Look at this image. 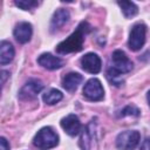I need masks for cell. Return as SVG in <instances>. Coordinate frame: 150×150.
<instances>
[{
  "label": "cell",
  "mask_w": 150,
  "mask_h": 150,
  "mask_svg": "<svg viewBox=\"0 0 150 150\" xmlns=\"http://www.w3.org/2000/svg\"><path fill=\"white\" fill-rule=\"evenodd\" d=\"M91 27L87 21H82L75 32H73L66 40L61 41L55 50L59 54H69V53H77L82 50L83 48V42H84V36L90 32Z\"/></svg>",
  "instance_id": "cell-1"
},
{
  "label": "cell",
  "mask_w": 150,
  "mask_h": 150,
  "mask_svg": "<svg viewBox=\"0 0 150 150\" xmlns=\"http://www.w3.org/2000/svg\"><path fill=\"white\" fill-rule=\"evenodd\" d=\"M132 66L134 64L127 54L121 49H116L111 54V63L108 69V77L115 86H120L121 83L117 81V79L120 75L131 71Z\"/></svg>",
  "instance_id": "cell-2"
},
{
  "label": "cell",
  "mask_w": 150,
  "mask_h": 150,
  "mask_svg": "<svg viewBox=\"0 0 150 150\" xmlns=\"http://www.w3.org/2000/svg\"><path fill=\"white\" fill-rule=\"evenodd\" d=\"M70 18V14L68 12V9L66 8H59L54 12L53 16H52V21H50V30L55 32L57 29H60L61 27H63L68 20Z\"/></svg>",
  "instance_id": "cell-12"
},
{
  "label": "cell",
  "mask_w": 150,
  "mask_h": 150,
  "mask_svg": "<svg viewBox=\"0 0 150 150\" xmlns=\"http://www.w3.org/2000/svg\"><path fill=\"white\" fill-rule=\"evenodd\" d=\"M15 55V50L14 47L11 42L8 41H1L0 43V64L5 66L7 63H9Z\"/></svg>",
  "instance_id": "cell-14"
},
{
  "label": "cell",
  "mask_w": 150,
  "mask_h": 150,
  "mask_svg": "<svg viewBox=\"0 0 150 150\" xmlns=\"http://www.w3.org/2000/svg\"><path fill=\"white\" fill-rule=\"evenodd\" d=\"M145 34H146V27L144 23L138 22L131 27L129 40H128V46L132 52H137L144 46Z\"/></svg>",
  "instance_id": "cell-4"
},
{
  "label": "cell",
  "mask_w": 150,
  "mask_h": 150,
  "mask_svg": "<svg viewBox=\"0 0 150 150\" xmlns=\"http://www.w3.org/2000/svg\"><path fill=\"white\" fill-rule=\"evenodd\" d=\"M83 96L90 101H101L104 97V89L98 79L93 77L88 80L83 87Z\"/></svg>",
  "instance_id": "cell-6"
},
{
  "label": "cell",
  "mask_w": 150,
  "mask_h": 150,
  "mask_svg": "<svg viewBox=\"0 0 150 150\" xmlns=\"http://www.w3.org/2000/svg\"><path fill=\"white\" fill-rule=\"evenodd\" d=\"M14 38L19 43H27L33 34V27L29 22H19L14 28Z\"/></svg>",
  "instance_id": "cell-11"
},
{
  "label": "cell",
  "mask_w": 150,
  "mask_h": 150,
  "mask_svg": "<svg viewBox=\"0 0 150 150\" xmlns=\"http://www.w3.org/2000/svg\"><path fill=\"white\" fill-rule=\"evenodd\" d=\"M1 74H2V81H1V83L4 84V83H5V80H6V76H7V74H8V73H7L6 70H2V73H1Z\"/></svg>",
  "instance_id": "cell-22"
},
{
  "label": "cell",
  "mask_w": 150,
  "mask_h": 150,
  "mask_svg": "<svg viewBox=\"0 0 150 150\" xmlns=\"http://www.w3.org/2000/svg\"><path fill=\"white\" fill-rule=\"evenodd\" d=\"M117 5L121 7L122 13L125 18H132L138 13V7L131 1H117Z\"/></svg>",
  "instance_id": "cell-16"
},
{
  "label": "cell",
  "mask_w": 150,
  "mask_h": 150,
  "mask_svg": "<svg viewBox=\"0 0 150 150\" xmlns=\"http://www.w3.org/2000/svg\"><path fill=\"white\" fill-rule=\"evenodd\" d=\"M38 63L48 70H55L61 68L64 62L59 56H55L50 53H43L38 57Z\"/></svg>",
  "instance_id": "cell-10"
},
{
  "label": "cell",
  "mask_w": 150,
  "mask_h": 150,
  "mask_svg": "<svg viewBox=\"0 0 150 150\" xmlns=\"http://www.w3.org/2000/svg\"><path fill=\"white\" fill-rule=\"evenodd\" d=\"M14 4H15V6H18L19 8L23 9V11H30L39 6V2L34 1V0H19V1L16 0V1H14Z\"/></svg>",
  "instance_id": "cell-17"
},
{
  "label": "cell",
  "mask_w": 150,
  "mask_h": 150,
  "mask_svg": "<svg viewBox=\"0 0 150 150\" xmlns=\"http://www.w3.org/2000/svg\"><path fill=\"white\" fill-rule=\"evenodd\" d=\"M43 89V83L38 79H32L25 83V86L19 91V97L21 100H29L35 97Z\"/></svg>",
  "instance_id": "cell-8"
},
{
  "label": "cell",
  "mask_w": 150,
  "mask_h": 150,
  "mask_svg": "<svg viewBox=\"0 0 150 150\" xmlns=\"http://www.w3.org/2000/svg\"><path fill=\"white\" fill-rule=\"evenodd\" d=\"M141 139V135L137 130H125L117 135L116 146L120 150H132L135 149Z\"/></svg>",
  "instance_id": "cell-5"
},
{
  "label": "cell",
  "mask_w": 150,
  "mask_h": 150,
  "mask_svg": "<svg viewBox=\"0 0 150 150\" xmlns=\"http://www.w3.org/2000/svg\"><path fill=\"white\" fill-rule=\"evenodd\" d=\"M0 150H9V144L5 137L0 138Z\"/></svg>",
  "instance_id": "cell-20"
},
{
  "label": "cell",
  "mask_w": 150,
  "mask_h": 150,
  "mask_svg": "<svg viewBox=\"0 0 150 150\" xmlns=\"http://www.w3.org/2000/svg\"><path fill=\"white\" fill-rule=\"evenodd\" d=\"M90 144H91L90 134H89L88 129H84V130H82V135H81V138H80V146H81L82 150H89Z\"/></svg>",
  "instance_id": "cell-18"
},
{
  "label": "cell",
  "mask_w": 150,
  "mask_h": 150,
  "mask_svg": "<svg viewBox=\"0 0 150 150\" xmlns=\"http://www.w3.org/2000/svg\"><path fill=\"white\" fill-rule=\"evenodd\" d=\"M141 150H150V137H146L142 145H141Z\"/></svg>",
  "instance_id": "cell-21"
},
{
  "label": "cell",
  "mask_w": 150,
  "mask_h": 150,
  "mask_svg": "<svg viewBox=\"0 0 150 150\" xmlns=\"http://www.w3.org/2000/svg\"><path fill=\"white\" fill-rule=\"evenodd\" d=\"M63 97V94L57 90V89H48L43 95H42V100L46 104H49V105H53V104H56L57 102H60Z\"/></svg>",
  "instance_id": "cell-15"
},
{
  "label": "cell",
  "mask_w": 150,
  "mask_h": 150,
  "mask_svg": "<svg viewBox=\"0 0 150 150\" xmlns=\"http://www.w3.org/2000/svg\"><path fill=\"white\" fill-rule=\"evenodd\" d=\"M33 144L39 150H48L59 144V136L50 127H43L34 136Z\"/></svg>",
  "instance_id": "cell-3"
},
{
  "label": "cell",
  "mask_w": 150,
  "mask_h": 150,
  "mask_svg": "<svg viewBox=\"0 0 150 150\" xmlns=\"http://www.w3.org/2000/svg\"><path fill=\"white\" fill-rule=\"evenodd\" d=\"M138 115H139V110L135 105H127L120 114V116H122V117H124V116H138Z\"/></svg>",
  "instance_id": "cell-19"
},
{
  "label": "cell",
  "mask_w": 150,
  "mask_h": 150,
  "mask_svg": "<svg viewBox=\"0 0 150 150\" xmlns=\"http://www.w3.org/2000/svg\"><path fill=\"white\" fill-rule=\"evenodd\" d=\"M83 81V77L81 74L79 73H68L63 79H62V87L69 91V93H74L79 86L81 84V82Z\"/></svg>",
  "instance_id": "cell-13"
},
{
  "label": "cell",
  "mask_w": 150,
  "mask_h": 150,
  "mask_svg": "<svg viewBox=\"0 0 150 150\" xmlns=\"http://www.w3.org/2000/svg\"><path fill=\"white\" fill-rule=\"evenodd\" d=\"M61 127L69 136H76L82 128L81 122L75 114H69L66 117H63L61 120Z\"/></svg>",
  "instance_id": "cell-9"
},
{
  "label": "cell",
  "mask_w": 150,
  "mask_h": 150,
  "mask_svg": "<svg viewBox=\"0 0 150 150\" xmlns=\"http://www.w3.org/2000/svg\"><path fill=\"white\" fill-rule=\"evenodd\" d=\"M80 64L84 71L90 74H97L102 68L101 59L95 53H87L86 55H83L80 60Z\"/></svg>",
  "instance_id": "cell-7"
},
{
  "label": "cell",
  "mask_w": 150,
  "mask_h": 150,
  "mask_svg": "<svg viewBox=\"0 0 150 150\" xmlns=\"http://www.w3.org/2000/svg\"><path fill=\"white\" fill-rule=\"evenodd\" d=\"M146 98H148V102H149V104H150V90L148 91V95H146Z\"/></svg>",
  "instance_id": "cell-23"
}]
</instances>
